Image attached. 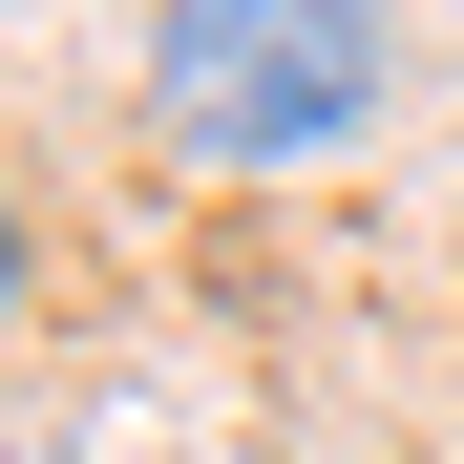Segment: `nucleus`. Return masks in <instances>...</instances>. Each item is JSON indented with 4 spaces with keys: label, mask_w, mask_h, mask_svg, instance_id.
I'll use <instances>...</instances> for the list:
<instances>
[{
    "label": "nucleus",
    "mask_w": 464,
    "mask_h": 464,
    "mask_svg": "<svg viewBox=\"0 0 464 464\" xmlns=\"http://www.w3.org/2000/svg\"><path fill=\"white\" fill-rule=\"evenodd\" d=\"M148 127L190 169H317L380 127V22L359 0H190L148 43Z\"/></svg>",
    "instance_id": "1"
}]
</instances>
